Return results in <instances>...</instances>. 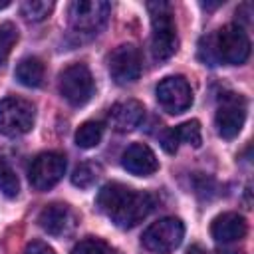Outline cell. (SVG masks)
<instances>
[{
  "instance_id": "cell-21",
  "label": "cell",
  "mask_w": 254,
  "mask_h": 254,
  "mask_svg": "<svg viewBox=\"0 0 254 254\" xmlns=\"http://www.w3.org/2000/svg\"><path fill=\"white\" fill-rule=\"evenodd\" d=\"M175 131H177L179 143H187V145H192V147H200V143H202V133H200V123H198L196 119H190V121H185V123L177 125Z\"/></svg>"
},
{
  "instance_id": "cell-10",
  "label": "cell",
  "mask_w": 254,
  "mask_h": 254,
  "mask_svg": "<svg viewBox=\"0 0 254 254\" xmlns=\"http://www.w3.org/2000/svg\"><path fill=\"white\" fill-rule=\"evenodd\" d=\"M155 97L163 111L171 115H179L192 105V89L183 75L163 77L155 87Z\"/></svg>"
},
{
  "instance_id": "cell-27",
  "label": "cell",
  "mask_w": 254,
  "mask_h": 254,
  "mask_svg": "<svg viewBox=\"0 0 254 254\" xmlns=\"http://www.w3.org/2000/svg\"><path fill=\"white\" fill-rule=\"evenodd\" d=\"M6 6H10V2H8V0H4V2H0V10H2V8H6Z\"/></svg>"
},
{
  "instance_id": "cell-2",
  "label": "cell",
  "mask_w": 254,
  "mask_h": 254,
  "mask_svg": "<svg viewBox=\"0 0 254 254\" xmlns=\"http://www.w3.org/2000/svg\"><path fill=\"white\" fill-rule=\"evenodd\" d=\"M250 56V38L238 24H226L214 34L204 36L198 44V58L208 64L242 65Z\"/></svg>"
},
{
  "instance_id": "cell-7",
  "label": "cell",
  "mask_w": 254,
  "mask_h": 254,
  "mask_svg": "<svg viewBox=\"0 0 254 254\" xmlns=\"http://www.w3.org/2000/svg\"><path fill=\"white\" fill-rule=\"evenodd\" d=\"M183 238H185L183 220L175 218V216H165V218L153 222L151 226H147V230L141 236V244L149 252L169 254V252H173L175 248L181 246Z\"/></svg>"
},
{
  "instance_id": "cell-3",
  "label": "cell",
  "mask_w": 254,
  "mask_h": 254,
  "mask_svg": "<svg viewBox=\"0 0 254 254\" xmlns=\"http://www.w3.org/2000/svg\"><path fill=\"white\" fill-rule=\"evenodd\" d=\"M147 10L151 14V54L155 62H165L173 58L179 50L177 26L173 20L171 4L167 2H149Z\"/></svg>"
},
{
  "instance_id": "cell-24",
  "label": "cell",
  "mask_w": 254,
  "mask_h": 254,
  "mask_svg": "<svg viewBox=\"0 0 254 254\" xmlns=\"http://www.w3.org/2000/svg\"><path fill=\"white\" fill-rule=\"evenodd\" d=\"M159 143H161V147H163V151L165 153H169V155H175L177 153V149H179V139H177V131H175V127H169V129H165L163 133H161V137H159Z\"/></svg>"
},
{
  "instance_id": "cell-19",
  "label": "cell",
  "mask_w": 254,
  "mask_h": 254,
  "mask_svg": "<svg viewBox=\"0 0 254 254\" xmlns=\"http://www.w3.org/2000/svg\"><path fill=\"white\" fill-rule=\"evenodd\" d=\"M0 192L8 198H16L20 192L18 175L14 173V169L10 167V163L4 157H0Z\"/></svg>"
},
{
  "instance_id": "cell-9",
  "label": "cell",
  "mask_w": 254,
  "mask_h": 254,
  "mask_svg": "<svg viewBox=\"0 0 254 254\" xmlns=\"http://www.w3.org/2000/svg\"><path fill=\"white\" fill-rule=\"evenodd\" d=\"M246 121V99L240 93H224L218 99L214 125L222 139H234Z\"/></svg>"
},
{
  "instance_id": "cell-5",
  "label": "cell",
  "mask_w": 254,
  "mask_h": 254,
  "mask_svg": "<svg viewBox=\"0 0 254 254\" xmlns=\"http://www.w3.org/2000/svg\"><path fill=\"white\" fill-rule=\"evenodd\" d=\"M36 121V107L24 97L0 99V133L6 137H20L32 131Z\"/></svg>"
},
{
  "instance_id": "cell-18",
  "label": "cell",
  "mask_w": 254,
  "mask_h": 254,
  "mask_svg": "<svg viewBox=\"0 0 254 254\" xmlns=\"http://www.w3.org/2000/svg\"><path fill=\"white\" fill-rule=\"evenodd\" d=\"M54 10L52 0H26L20 4V14L28 22H42L46 20Z\"/></svg>"
},
{
  "instance_id": "cell-8",
  "label": "cell",
  "mask_w": 254,
  "mask_h": 254,
  "mask_svg": "<svg viewBox=\"0 0 254 254\" xmlns=\"http://www.w3.org/2000/svg\"><path fill=\"white\" fill-rule=\"evenodd\" d=\"M65 167L67 161L62 153L58 151H44L40 155H36L28 167V179L30 185L36 190H48L52 187H56L64 175H65Z\"/></svg>"
},
{
  "instance_id": "cell-25",
  "label": "cell",
  "mask_w": 254,
  "mask_h": 254,
  "mask_svg": "<svg viewBox=\"0 0 254 254\" xmlns=\"http://www.w3.org/2000/svg\"><path fill=\"white\" fill-rule=\"evenodd\" d=\"M24 254H56L54 248L44 242V240H32L26 248H24Z\"/></svg>"
},
{
  "instance_id": "cell-17",
  "label": "cell",
  "mask_w": 254,
  "mask_h": 254,
  "mask_svg": "<svg viewBox=\"0 0 254 254\" xmlns=\"http://www.w3.org/2000/svg\"><path fill=\"white\" fill-rule=\"evenodd\" d=\"M103 123L101 121H83L75 131V145L81 149H93L99 145L103 137Z\"/></svg>"
},
{
  "instance_id": "cell-15",
  "label": "cell",
  "mask_w": 254,
  "mask_h": 254,
  "mask_svg": "<svg viewBox=\"0 0 254 254\" xmlns=\"http://www.w3.org/2000/svg\"><path fill=\"white\" fill-rule=\"evenodd\" d=\"M248 232V222L238 212H222L210 224V234L218 242H234L244 238Z\"/></svg>"
},
{
  "instance_id": "cell-1",
  "label": "cell",
  "mask_w": 254,
  "mask_h": 254,
  "mask_svg": "<svg viewBox=\"0 0 254 254\" xmlns=\"http://www.w3.org/2000/svg\"><path fill=\"white\" fill-rule=\"evenodd\" d=\"M95 204L115 226L127 230L151 214L155 208V196L123 183H107L99 189Z\"/></svg>"
},
{
  "instance_id": "cell-22",
  "label": "cell",
  "mask_w": 254,
  "mask_h": 254,
  "mask_svg": "<svg viewBox=\"0 0 254 254\" xmlns=\"http://www.w3.org/2000/svg\"><path fill=\"white\" fill-rule=\"evenodd\" d=\"M18 42V28L12 22H2L0 24V65L8 60L12 54V48Z\"/></svg>"
},
{
  "instance_id": "cell-23",
  "label": "cell",
  "mask_w": 254,
  "mask_h": 254,
  "mask_svg": "<svg viewBox=\"0 0 254 254\" xmlns=\"http://www.w3.org/2000/svg\"><path fill=\"white\" fill-rule=\"evenodd\" d=\"M69 254H117V252H115L105 240L89 236V238L79 240V242L71 248Z\"/></svg>"
},
{
  "instance_id": "cell-12",
  "label": "cell",
  "mask_w": 254,
  "mask_h": 254,
  "mask_svg": "<svg viewBox=\"0 0 254 254\" xmlns=\"http://www.w3.org/2000/svg\"><path fill=\"white\" fill-rule=\"evenodd\" d=\"M77 216L75 212L64 204V202H52L48 206H44L38 214V224L42 226L44 232L52 234V236H65L75 228Z\"/></svg>"
},
{
  "instance_id": "cell-13",
  "label": "cell",
  "mask_w": 254,
  "mask_h": 254,
  "mask_svg": "<svg viewBox=\"0 0 254 254\" xmlns=\"http://www.w3.org/2000/svg\"><path fill=\"white\" fill-rule=\"evenodd\" d=\"M121 165L127 173L135 177H151L159 169L157 155L149 145H143V143L129 145L121 155Z\"/></svg>"
},
{
  "instance_id": "cell-6",
  "label": "cell",
  "mask_w": 254,
  "mask_h": 254,
  "mask_svg": "<svg viewBox=\"0 0 254 254\" xmlns=\"http://www.w3.org/2000/svg\"><path fill=\"white\" fill-rule=\"evenodd\" d=\"M58 89L69 105H73V107L85 105L91 99L93 89H95L93 75H91L89 67L79 62L64 67L58 77Z\"/></svg>"
},
{
  "instance_id": "cell-20",
  "label": "cell",
  "mask_w": 254,
  "mask_h": 254,
  "mask_svg": "<svg viewBox=\"0 0 254 254\" xmlns=\"http://www.w3.org/2000/svg\"><path fill=\"white\" fill-rule=\"evenodd\" d=\"M101 175V167L95 163H81L73 169L71 173V183L79 189H89L91 185H95V181Z\"/></svg>"
},
{
  "instance_id": "cell-16",
  "label": "cell",
  "mask_w": 254,
  "mask_h": 254,
  "mask_svg": "<svg viewBox=\"0 0 254 254\" xmlns=\"http://www.w3.org/2000/svg\"><path fill=\"white\" fill-rule=\"evenodd\" d=\"M46 75V67L44 62L36 56H26L18 62L16 69H14V77L26 85V87H40Z\"/></svg>"
},
{
  "instance_id": "cell-26",
  "label": "cell",
  "mask_w": 254,
  "mask_h": 254,
  "mask_svg": "<svg viewBox=\"0 0 254 254\" xmlns=\"http://www.w3.org/2000/svg\"><path fill=\"white\" fill-rule=\"evenodd\" d=\"M187 254H216V252H206V250H202L200 246L194 244V246H190V248L187 250Z\"/></svg>"
},
{
  "instance_id": "cell-11",
  "label": "cell",
  "mask_w": 254,
  "mask_h": 254,
  "mask_svg": "<svg viewBox=\"0 0 254 254\" xmlns=\"http://www.w3.org/2000/svg\"><path fill=\"white\" fill-rule=\"evenodd\" d=\"M109 75L117 85H127L139 79L143 71V62H141V52L133 44H121L117 46L107 60Z\"/></svg>"
},
{
  "instance_id": "cell-4",
  "label": "cell",
  "mask_w": 254,
  "mask_h": 254,
  "mask_svg": "<svg viewBox=\"0 0 254 254\" xmlns=\"http://www.w3.org/2000/svg\"><path fill=\"white\" fill-rule=\"evenodd\" d=\"M111 14V4L103 0H75L67 6V24L69 30L87 40L97 36Z\"/></svg>"
},
{
  "instance_id": "cell-14",
  "label": "cell",
  "mask_w": 254,
  "mask_h": 254,
  "mask_svg": "<svg viewBox=\"0 0 254 254\" xmlns=\"http://www.w3.org/2000/svg\"><path fill=\"white\" fill-rule=\"evenodd\" d=\"M107 119H109V125L117 133H129L137 129L141 121L145 119V107L137 99H123V101H117L109 109Z\"/></svg>"
}]
</instances>
